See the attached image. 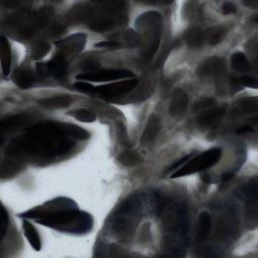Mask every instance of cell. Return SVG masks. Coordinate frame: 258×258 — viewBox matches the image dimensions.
<instances>
[{
    "label": "cell",
    "instance_id": "obj_6",
    "mask_svg": "<svg viewBox=\"0 0 258 258\" xmlns=\"http://www.w3.org/2000/svg\"><path fill=\"white\" fill-rule=\"evenodd\" d=\"M138 84V80L133 78V79H127L124 81H119V82H114L108 85L96 87L95 93H99L103 96L107 97H114L118 96L124 93H127L134 89L136 85Z\"/></svg>",
    "mask_w": 258,
    "mask_h": 258
},
{
    "label": "cell",
    "instance_id": "obj_9",
    "mask_svg": "<svg viewBox=\"0 0 258 258\" xmlns=\"http://www.w3.org/2000/svg\"><path fill=\"white\" fill-rule=\"evenodd\" d=\"M160 129V120L156 115H151L141 136V144H150L157 136Z\"/></svg>",
    "mask_w": 258,
    "mask_h": 258
},
{
    "label": "cell",
    "instance_id": "obj_25",
    "mask_svg": "<svg viewBox=\"0 0 258 258\" xmlns=\"http://www.w3.org/2000/svg\"><path fill=\"white\" fill-rule=\"evenodd\" d=\"M73 86L75 89H77L81 92H85V93H95V91H96L95 86H93L89 82H85V81H77L76 83H74Z\"/></svg>",
    "mask_w": 258,
    "mask_h": 258
},
{
    "label": "cell",
    "instance_id": "obj_2",
    "mask_svg": "<svg viewBox=\"0 0 258 258\" xmlns=\"http://www.w3.org/2000/svg\"><path fill=\"white\" fill-rule=\"evenodd\" d=\"M37 223L64 231L82 232L90 229L92 225L91 217L76 210H60L50 214H45Z\"/></svg>",
    "mask_w": 258,
    "mask_h": 258
},
{
    "label": "cell",
    "instance_id": "obj_13",
    "mask_svg": "<svg viewBox=\"0 0 258 258\" xmlns=\"http://www.w3.org/2000/svg\"><path fill=\"white\" fill-rule=\"evenodd\" d=\"M72 103L71 97L68 95H59L51 98H45L38 101V104L46 109H60L70 106Z\"/></svg>",
    "mask_w": 258,
    "mask_h": 258
},
{
    "label": "cell",
    "instance_id": "obj_22",
    "mask_svg": "<svg viewBox=\"0 0 258 258\" xmlns=\"http://www.w3.org/2000/svg\"><path fill=\"white\" fill-rule=\"evenodd\" d=\"M74 116L77 120L84 123H91L96 120V115L87 109H78L74 112Z\"/></svg>",
    "mask_w": 258,
    "mask_h": 258
},
{
    "label": "cell",
    "instance_id": "obj_15",
    "mask_svg": "<svg viewBox=\"0 0 258 258\" xmlns=\"http://www.w3.org/2000/svg\"><path fill=\"white\" fill-rule=\"evenodd\" d=\"M212 231V219L208 212H202L198 221V239L199 241L206 240Z\"/></svg>",
    "mask_w": 258,
    "mask_h": 258
},
{
    "label": "cell",
    "instance_id": "obj_26",
    "mask_svg": "<svg viewBox=\"0 0 258 258\" xmlns=\"http://www.w3.org/2000/svg\"><path fill=\"white\" fill-rule=\"evenodd\" d=\"M239 84L244 85L246 87L249 88H253V89H257V80L253 77L250 76H242L241 78H237Z\"/></svg>",
    "mask_w": 258,
    "mask_h": 258
},
{
    "label": "cell",
    "instance_id": "obj_28",
    "mask_svg": "<svg viewBox=\"0 0 258 258\" xmlns=\"http://www.w3.org/2000/svg\"><path fill=\"white\" fill-rule=\"evenodd\" d=\"M8 226V214L4 208L1 210V233H2V238L4 237L6 233V229Z\"/></svg>",
    "mask_w": 258,
    "mask_h": 258
},
{
    "label": "cell",
    "instance_id": "obj_12",
    "mask_svg": "<svg viewBox=\"0 0 258 258\" xmlns=\"http://www.w3.org/2000/svg\"><path fill=\"white\" fill-rule=\"evenodd\" d=\"M13 80L19 88L25 90L30 88L37 81V76L31 70L24 69L15 72Z\"/></svg>",
    "mask_w": 258,
    "mask_h": 258
},
{
    "label": "cell",
    "instance_id": "obj_7",
    "mask_svg": "<svg viewBox=\"0 0 258 258\" xmlns=\"http://www.w3.org/2000/svg\"><path fill=\"white\" fill-rule=\"evenodd\" d=\"M225 72L224 61L219 57H211L205 60L199 68L198 74L203 78H220Z\"/></svg>",
    "mask_w": 258,
    "mask_h": 258
},
{
    "label": "cell",
    "instance_id": "obj_8",
    "mask_svg": "<svg viewBox=\"0 0 258 258\" xmlns=\"http://www.w3.org/2000/svg\"><path fill=\"white\" fill-rule=\"evenodd\" d=\"M188 105V97L186 93L181 89H175L171 95L168 113L171 116H178L183 114Z\"/></svg>",
    "mask_w": 258,
    "mask_h": 258
},
{
    "label": "cell",
    "instance_id": "obj_33",
    "mask_svg": "<svg viewBox=\"0 0 258 258\" xmlns=\"http://www.w3.org/2000/svg\"><path fill=\"white\" fill-rule=\"evenodd\" d=\"M202 180H203L204 182H206V183H210V182H211V176H210V174L207 173V172L203 173V174H202Z\"/></svg>",
    "mask_w": 258,
    "mask_h": 258
},
{
    "label": "cell",
    "instance_id": "obj_19",
    "mask_svg": "<svg viewBox=\"0 0 258 258\" xmlns=\"http://www.w3.org/2000/svg\"><path fill=\"white\" fill-rule=\"evenodd\" d=\"M236 105L240 112L244 114H254L257 112L258 101L256 97L246 98V99L240 100Z\"/></svg>",
    "mask_w": 258,
    "mask_h": 258
},
{
    "label": "cell",
    "instance_id": "obj_16",
    "mask_svg": "<svg viewBox=\"0 0 258 258\" xmlns=\"http://www.w3.org/2000/svg\"><path fill=\"white\" fill-rule=\"evenodd\" d=\"M117 160L124 166H127V167H131V166H136L138 164H140L142 162V157L141 155L134 151V150H125L123 152H121L118 157H117Z\"/></svg>",
    "mask_w": 258,
    "mask_h": 258
},
{
    "label": "cell",
    "instance_id": "obj_4",
    "mask_svg": "<svg viewBox=\"0 0 258 258\" xmlns=\"http://www.w3.org/2000/svg\"><path fill=\"white\" fill-rule=\"evenodd\" d=\"M67 58L63 53H56L49 61L37 62L36 71L42 77L62 78L67 74Z\"/></svg>",
    "mask_w": 258,
    "mask_h": 258
},
{
    "label": "cell",
    "instance_id": "obj_5",
    "mask_svg": "<svg viewBox=\"0 0 258 258\" xmlns=\"http://www.w3.org/2000/svg\"><path fill=\"white\" fill-rule=\"evenodd\" d=\"M134 74L127 70H105V71H98L92 73H85L80 74L76 77L78 81H85V82H107V81H114L120 79H133Z\"/></svg>",
    "mask_w": 258,
    "mask_h": 258
},
{
    "label": "cell",
    "instance_id": "obj_21",
    "mask_svg": "<svg viewBox=\"0 0 258 258\" xmlns=\"http://www.w3.org/2000/svg\"><path fill=\"white\" fill-rule=\"evenodd\" d=\"M225 34H226V30L221 26L213 27L210 30H208V32H205L206 40H208V42L212 45L219 43L224 38Z\"/></svg>",
    "mask_w": 258,
    "mask_h": 258
},
{
    "label": "cell",
    "instance_id": "obj_32",
    "mask_svg": "<svg viewBox=\"0 0 258 258\" xmlns=\"http://www.w3.org/2000/svg\"><path fill=\"white\" fill-rule=\"evenodd\" d=\"M253 127L250 126V125H247V126H243V127H240L236 132L237 134H245V133H250V132H253Z\"/></svg>",
    "mask_w": 258,
    "mask_h": 258
},
{
    "label": "cell",
    "instance_id": "obj_17",
    "mask_svg": "<svg viewBox=\"0 0 258 258\" xmlns=\"http://www.w3.org/2000/svg\"><path fill=\"white\" fill-rule=\"evenodd\" d=\"M23 231L25 234V237L27 238L29 244L32 246V248L36 251L40 250L41 248V242L39 235L36 231V229L27 221L23 222Z\"/></svg>",
    "mask_w": 258,
    "mask_h": 258
},
{
    "label": "cell",
    "instance_id": "obj_11",
    "mask_svg": "<svg viewBox=\"0 0 258 258\" xmlns=\"http://www.w3.org/2000/svg\"><path fill=\"white\" fill-rule=\"evenodd\" d=\"M29 122V116L26 114H18L11 116L5 120H2L0 124V132L1 136L3 137L4 134L26 124Z\"/></svg>",
    "mask_w": 258,
    "mask_h": 258
},
{
    "label": "cell",
    "instance_id": "obj_1",
    "mask_svg": "<svg viewBox=\"0 0 258 258\" xmlns=\"http://www.w3.org/2000/svg\"><path fill=\"white\" fill-rule=\"evenodd\" d=\"M76 125L60 122H41L26 134L16 137L6 147V155L20 158L50 159L63 155L74 147Z\"/></svg>",
    "mask_w": 258,
    "mask_h": 258
},
{
    "label": "cell",
    "instance_id": "obj_3",
    "mask_svg": "<svg viewBox=\"0 0 258 258\" xmlns=\"http://www.w3.org/2000/svg\"><path fill=\"white\" fill-rule=\"evenodd\" d=\"M222 156V150L219 147L211 148L197 156L190 157L185 164L179 167L174 173L171 174V178L180 177L184 175H188L191 173L200 172L206 170L209 167H212L216 163L219 162Z\"/></svg>",
    "mask_w": 258,
    "mask_h": 258
},
{
    "label": "cell",
    "instance_id": "obj_20",
    "mask_svg": "<svg viewBox=\"0 0 258 258\" xmlns=\"http://www.w3.org/2000/svg\"><path fill=\"white\" fill-rule=\"evenodd\" d=\"M186 40H187V43H188L189 46H191V47H200L203 44L204 40H206L205 32H203L200 29L195 28V29H192V30L187 32Z\"/></svg>",
    "mask_w": 258,
    "mask_h": 258
},
{
    "label": "cell",
    "instance_id": "obj_23",
    "mask_svg": "<svg viewBox=\"0 0 258 258\" xmlns=\"http://www.w3.org/2000/svg\"><path fill=\"white\" fill-rule=\"evenodd\" d=\"M50 49V46L48 43L46 42H41L39 43L32 51V57L34 59H39L41 57H43Z\"/></svg>",
    "mask_w": 258,
    "mask_h": 258
},
{
    "label": "cell",
    "instance_id": "obj_14",
    "mask_svg": "<svg viewBox=\"0 0 258 258\" xmlns=\"http://www.w3.org/2000/svg\"><path fill=\"white\" fill-rule=\"evenodd\" d=\"M0 58L2 73L4 76H7L10 73L11 67V48L9 42L4 36H1L0 38Z\"/></svg>",
    "mask_w": 258,
    "mask_h": 258
},
{
    "label": "cell",
    "instance_id": "obj_30",
    "mask_svg": "<svg viewBox=\"0 0 258 258\" xmlns=\"http://www.w3.org/2000/svg\"><path fill=\"white\" fill-rule=\"evenodd\" d=\"M99 67V63L97 61H94L92 59H88L82 63L83 70L87 71V73H92L93 70L97 69Z\"/></svg>",
    "mask_w": 258,
    "mask_h": 258
},
{
    "label": "cell",
    "instance_id": "obj_29",
    "mask_svg": "<svg viewBox=\"0 0 258 258\" xmlns=\"http://www.w3.org/2000/svg\"><path fill=\"white\" fill-rule=\"evenodd\" d=\"M98 47H108V48H118L121 46V43L116 40H107L103 42H99L96 44Z\"/></svg>",
    "mask_w": 258,
    "mask_h": 258
},
{
    "label": "cell",
    "instance_id": "obj_31",
    "mask_svg": "<svg viewBox=\"0 0 258 258\" xmlns=\"http://www.w3.org/2000/svg\"><path fill=\"white\" fill-rule=\"evenodd\" d=\"M190 157H192V154H188V155H186V156L182 157L180 160H178V162H175L173 165H171V166L168 168V170L178 169V168H179V167H181V166H182V164H183V163H185V161H187Z\"/></svg>",
    "mask_w": 258,
    "mask_h": 258
},
{
    "label": "cell",
    "instance_id": "obj_18",
    "mask_svg": "<svg viewBox=\"0 0 258 258\" xmlns=\"http://www.w3.org/2000/svg\"><path fill=\"white\" fill-rule=\"evenodd\" d=\"M232 68L240 73H247L251 70L250 62L243 52H235L231 56Z\"/></svg>",
    "mask_w": 258,
    "mask_h": 258
},
{
    "label": "cell",
    "instance_id": "obj_10",
    "mask_svg": "<svg viewBox=\"0 0 258 258\" xmlns=\"http://www.w3.org/2000/svg\"><path fill=\"white\" fill-rule=\"evenodd\" d=\"M224 113H225V108L223 107L214 108V109L202 112L197 117V124L200 128L210 127L214 122L220 119L224 115Z\"/></svg>",
    "mask_w": 258,
    "mask_h": 258
},
{
    "label": "cell",
    "instance_id": "obj_27",
    "mask_svg": "<svg viewBox=\"0 0 258 258\" xmlns=\"http://www.w3.org/2000/svg\"><path fill=\"white\" fill-rule=\"evenodd\" d=\"M221 9H222V13L225 14V15L234 14L237 11L236 5L234 3H232V2H224Z\"/></svg>",
    "mask_w": 258,
    "mask_h": 258
},
{
    "label": "cell",
    "instance_id": "obj_24",
    "mask_svg": "<svg viewBox=\"0 0 258 258\" xmlns=\"http://www.w3.org/2000/svg\"><path fill=\"white\" fill-rule=\"evenodd\" d=\"M215 104H216V101L212 98H202L194 105V110L201 111V110L213 107Z\"/></svg>",
    "mask_w": 258,
    "mask_h": 258
}]
</instances>
